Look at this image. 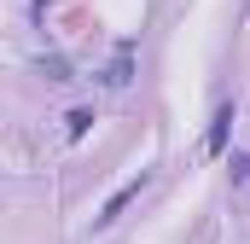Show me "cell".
<instances>
[{
  "label": "cell",
  "instance_id": "2",
  "mask_svg": "<svg viewBox=\"0 0 250 244\" xmlns=\"http://www.w3.org/2000/svg\"><path fill=\"white\" fill-rule=\"evenodd\" d=\"M105 81H111V87H123V81H128V53L111 64V70H105Z\"/></svg>",
  "mask_w": 250,
  "mask_h": 244
},
{
  "label": "cell",
  "instance_id": "1",
  "mask_svg": "<svg viewBox=\"0 0 250 244\" xmlns=\"http://www.w3.org/2000/svg\"><path fill=\"white\" fill-rule=\"evenodd\" d=\"M227 122H233V111H221V117H215V128H209V151H221V145H227Z\"/></svg>",
  "mask_w": 250,
  "mask_h": 244
}]
</instances>
